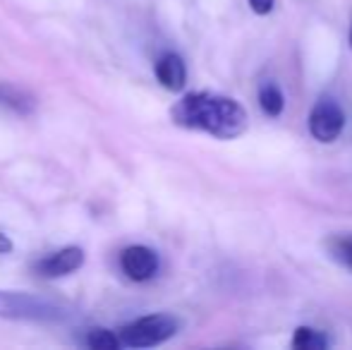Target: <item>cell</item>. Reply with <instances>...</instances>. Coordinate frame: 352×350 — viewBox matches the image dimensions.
<instances>
[{"instance_id": "obj_1", "label": "cell", "mask_w": 352, "mask_h": 350, "mask_svg": "<svg viewBox=\"0 0 352 350\" xmlns=\"http://www.w3.org/2000/svg\"><path fill=\"white\" fill-rule=\"evenodd\" d=\"M175 125L185 130L209 132L216 140H235L247 130V111L230 96L209 91L185 94L170 108Z\"/></svg>"}, {"instance_id": "obj_2", "label": "cell", "mask_w": 352, "mask_h": 350, "mask_svg": "<svg viewBox=\"0 0 352 350\" xmlns=\"http://www.w3.org/2000/svg\"><path fill=\"white\" fill-rule=\"evenodd\" d=\"M0 317L12 322L56 324L67 319V309L48 298L22 290H0Z\"/></svg>"}, {"instance_id": "obj_3", "label": "cell", "mask_w": 352, "mask_h": 350, "mask_svg": "<svg viewBox=\"0 0 352 350\" xmlns=\"http://www.w3.org/2000/svg\"><path fill=\"white\" fill-rule=\"evenodd\" d=\"M180 329V322H177L173 314H146V317H140L135 322L125 324L118 333L122 348H153L166 343L168 338H173Z\"/></svg>"}, {"instance_id": "obj_4", "label": "cell", "mask_w": 352, "mask_h": 350, "mask_svg": "<svg viewBox=\"0 0 352 350\" xmlns=\"http://www.w3.org/2000/svg\"><path fill=\"white\" fill-rule=\"evenodd\" d=\"M343 125H345V118H343V111L338 108V103L331 101V98H324L319 101L309 113V132L314 140L324 142H336L338 135L343 132Z\"/></svg>"}, {"instance_id": "obj_5", "label": "cell", "mask_w": 352, "mask_h": 350, "mask_svg": "<svg viewBox=\"0 0 352 350\" xmlns=\"http://www.w3.org/2000/svg\"><path fill=\"white\" fill-rule=\"evenodd\" d=\"M120 269L130 281L144 283L158 274V254L146 245H130L120 252Z\"/></svg>"}, {"instance_id": "obj_6", "label": "cell", "mask_w": 352, "mask_h": 350, "mask_svg": "<svg viewBox=\"0 0 352 350\" xmlns=\"http://www.w3.org/2000/svg\"><path fill=\"white\" fill-rule=\"evenodd\" d=\"M84 259H87L84 250L72 245V248H63V250H58V252L48 254V257L38 259V262L34 264V271H36L41 278H63V276H70L74 271L82 269Z\"/></svg>"}, {"instance_id": "obj_7", "label": "cell", "mask_w": 352, "mask_h": 350, "mask_svg": "<svg viewBox=\"0 0 352 350\" xmlns=\"http://www.w3.org/2000/svg\"><path fill=\"white\" fill-rule=\"evenodd\" d=\"M153 75H156L158 85L168 91H182L187 85V67L177 53H166L156 61L153 67Z\"/></svg>"}, {"instance_id": "obj_8", "label": "cell", "mask_w": 352, "mask_h": 350, "mask_svg": "<svg viewBox=\"0 0 352 350\" xmlns=\"http://www.w3.org/2000/svg\"><path fill=\"white\" fill-rule=\"evenodd\" d=\"M0 106L10 108V111L17 113V116H29V113H34V108H36V101H34L32 94H27L24 89L8 85V82H0Z\"/></svg>"}, {"instance_id": "obj_9", "label": "cell", "mask_w": 352, "mask_h": 350, "mask_svg": "<svg viewBox=\"0 0 352 350\" xmlns=\"http://www.w3.org/2000/svg\"><path fill=\"white\" fill-rule=\"evenodd\" d=\"M329 346L326 336L316 329L309 327H300L295 329V336H292V348L295 350H324Z\"/></svg>"}, {"instance_id": "obj_10", "label": "cell", "mask_w": 352, "mask_h": 350, "mask_svg": "<svg viewBox=\"0 0 352 350\" xmlns=\"http://www.w3.org/2000/svg\"><path fill=\"white\" fill-rule=\"evenodd\" d=\"M259 103H261V108H264L266 116L276 118L283 113L285 98H283V91L276 85H264L259 89Z\"/></svg>"}, {"instance_id": "obj_11", "label": "cell", "mask_w": 352, "mask_h": 350, "mask_svg": "<svg viewBox=\"0 0 352 350\" xmlns=\"http://www.w3.org/2000/svg\"><path fill=\"white\" fill-rule=\"evenodd\" d=\"M87 346L91 350H118V348H122L118 333L108 331V329H91V331L87 333Z\"/></svg>"}, {"instance_id": "obj_12", "label": "cell", "mask_w": 352, "mask_h": 350, "mask_svg": "<svg viewBox=\"0 0 352 350\" xmlns=\"http://www.w3.org/2000/svg\"><path fill=\"white\" fill-rule=\"evenodd\" d=\"M329 252L336 262L352 269V238H333L329 243Z\"/></svg>"}, {"instance_id": "obj_13", "label": "cell", "mask_w": 352, "mask_h": 350, "mask_svg": "<svg viewBox=\"0 0 352 350\" xmlns=\"http://www.w3.org/2000/svg\"><path fill=\"white\" fill-rule=\"evenodd\" d=\"M247 3H250V8L254 10L256 14H269L271 10H274L276 0H247Z\"/></svg>"}, {"instance_id": "obj_14", "label": "cell", "mask_w": 352, "mask_h": 350, "mask_svg": "<svg viewBox=\"0 0 352 350\" xmlns=\"http://www.w3.org/2000/svg\"><path fill=\"white\" fill-rule=\"evenodd\" d=\"M14 250V245H12V240L8 238L5 233H0V254H10Z\"/></svg>"}, {"instance_id": "obj_15", "label": "cell", "mask_w": 352, "mask_h": 350, "mask_svg": "<svg viewBox=\"0 0 352 350\" xmlns=\"http://www.w3.org/2000/svg\"><path fill=\"white\" fill-rule=\"evenodd\" d=\"M350 46H352V29H350Z\"/></svg>"}]
</instances>
